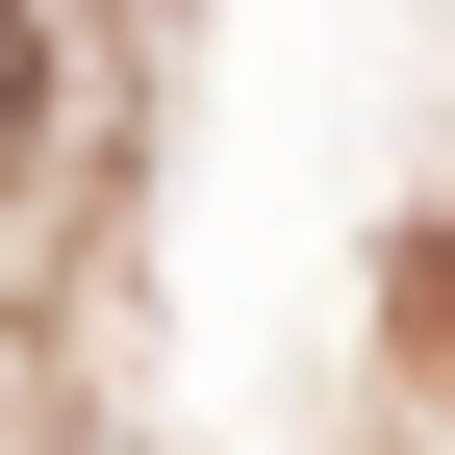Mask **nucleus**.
<instances>
[{
    "instance_id": "nucleus-1",
    "label": "nucleus",
    "mask_w": 455,
    "mask_h": 455,
    "mask_svg": "<svg viewBox=\"0 0 455 455\" xmlns=\"http://www.w3.org/2000/svg\"><path fill=\"white\" fill-rule=\"evenodd\" d=\"M26 127H51V26L0 0V152H26Z\"/></svg>"
}]
</instances>
